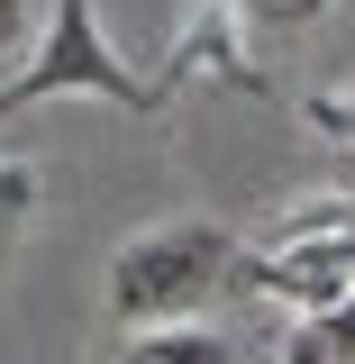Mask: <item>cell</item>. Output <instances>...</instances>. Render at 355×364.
Here are the masks:
<instances>
[{"label":"cell","instance_id":"6da1fadb","mask_svg":"<svg viewBox=\"0 0 355 364\" xmlns=\"http://www.w3.org/2000/svg\"><path fill=\"white\" fill-rule=\"evenodd\" d=\"M237 237L219 219H164L128 237L119 255H110V310L128 318V328H155V318H191L210 291H219L228 273H237Z\"/></svg>","mask_w":355,"mask_h":364},{"label":"cell","instance_id":"7a4b0ae2","mask_svg":"<svg viewBox=\"0 0 355 364\" xmlns=\"http://www.w3.org/2000/svg\"><path fill=\"white\" fill-rule=\"evenodd\" d=\"M64 91H91V100H110V109H128V119H155V109H164V91L137 82L128 64H119V46L100 37V9H91V0H55V9H46L28 64L0 82V119H18V109H37V100H64Z\"/></svg>","mask_w":355,"mask_h":364},{"label":"cell","instance_id":"3957f363","mask_svg":"<svg viewBox=\"0 0 355 364\" xmlns=\"http://www.w3.org/2000/svg\"><path fill=\"white\" fill-rule=\"evenodd\" d=\"M237 273H246L265 301H292V318L346 301L355 291V200L319 191V200H301V210H282V219L265 228V246L237 255Z\"/></svg>","mask_w":355,"mask_h":364},{"label":"cell","instance_id":"277c9868","mask_svg":"<svg viewBox=\"0 0 355 364\" xmlns=\"http://www.w3.org/2000/svg\"><path fill=\"white\" fill-rule=\"evenodd\" d=\"M201 73H219L228 91H273V82H265V64L246 55V18H237V0H201V9L182 18V37H174V55H164L155 91L201 82Z\"/></svg>","mask_w":355,"mask_h":364},{"label":"cell","instance_id":"5b68a950","mask_svg":"<svg viewBox=\"0 0 355 364\" xmlns=\"http://www.w3.org/2000/svg\"><path fill=\"white\" fill-rule=\"evenodd\" d=\"M119 364H237V346L228 328H201V318H155L119 346Z\"/></svg>","mask_w":355,"mask_h":364},{"label":"cell","instance_id":"8992f818","mask_svg":"<svg viewBox=\"0 0 355 364\" xmlns=\"http://www.w3.org/2000/svg\"><path fill=\"white\" fill-rule=\"evenodd\" d=\"M282 364H355V291L346 301H328V310H301L282 328Z\"/></svg>","mask_w":355,"mask_h":364},{"label":"cell","instance_id":"52a82bcc","mask_svg":"<svg viewBox=\"0 0 355 364\" xmlns=\"http://www.w3.org/2000/svg\"><path fill=\"white\" fill-rule=\"evenodd\" d=\"M301 119H310L328 146H355V73H337V82L301 91Z\"/></svg>","mask_w":355,"mask_h":364},{"label":"cell","instance_id":"ba28073f","mask_svg":"<svg viewBox=\"0 0 355 364\" xmlns=\"http://www.w3.org/2000/svg\"><path fill=\"white\" fill-rule=\"evenodd\" d=\"M37 219V164H0V264H9V246H18V228Z\"/></svg>","mask_w":355,"mask_h":364},{"label":"cell","instance_id":"9c48e42d","mask_svg":"<svg viewBox=\"0 0 355 364\" xmlns=\"http://www.w3.org/2000/svg\"><path fill=\"white\" fill-rule=\"evenodd\" d=\"M337 0H237V18L246 28H265V37H301V28H319Z\"/></svg>","mask_w":355,"mask_h":364},{"label":"cell","instance_id":"30bf717a","mask_svg":"<svg viewBox=\"0 0 355 364\" xmlns=\"http://www.w3.org/2000/svg\"><path fill=\"white\" fill-rule=\"evenodd\" d=\"M28 46H37V9L28 0H0V64H28Z\"/></svg>","mask_w":355,"mask_h":364},{"label":"cell","instance_id":"8fae6325","mask_svg":"<svg viewBox=\"0 0 355 364\" xmlns=\"http://www.w3.org/2000/svg\"><path fill=\"white\" fill-rule=\"evenodd\" d=\"M191 9H201V0H191Z\"/></svg>","mask_w":355,"mask_h":364}]
</instances>
